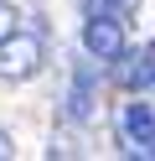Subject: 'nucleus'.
<instances>
[{
    "instance_id": "1",
    "label": "nucleus",
    "mask_w": 155,
    "mask_h": 161,
    "mask_svg": "<svg viewBox=\"0 0 155 161\" xmlns=\"http://www.w3.org/2000/svg\"><path fill=\"white\" fill-rule=\"evenodd\" d=\"M41 63H47V47H41L36 31H10L0 36V83H26V78L41 73Z\"/></svg>"
},
{
    "instance_id": "2",
    "label": "nucleus",
    "mask_w": 155,
    "mask_h": 161,
    "mask_svg": "<svg viewBox=\"0 0 155 161\" xmlns=\"http://www.w3.org/2000/svg\"><path fill=\"white\" fill-rule=\"evenodd\" d=\"M124 21L119 16H103V11H88V21H83V52L93 57V63H119L124 57Z\"/></svg>"
},
{
    "instance_id": "3",
    "label": "nucleus",
    "mask_w": 155,
    "mask_h": 161,
    "mask_svg": "<svg viewBox=\"0 0 155 161\" xmlns=\"http://www.w3.org/2000/svg\"><path fill=\"white\" fill-rule=\"evenodd\" d=\"M119 140H124L129 156H140V151L155 140V99H129V104H124V114H119Z\"/></svg>"
},
{
    "instance_id": "4",
    "label": "nucleus",
    "mask_w": 155,
    "mask_h": 161,
    "mask_svg": "<svg viewBox=\"0 0 155 161\" xmlns=\"http://www.w3.org/2000/svg\"><path fill=\"white\" fill-rule=\"evenodd\" d=\"M114 78H119L124 94H145V88H155V42L140 47V52L124 47V57L114 63Z\"/></svg>"
},
{
    "instance_id": "5",
    "label": "nucleus",
    "mask_w": 155,
    "mask_h": 161,
    "mask_svg": "<svg viewBox=\"0 0 155 161\" xmlns=\"http://www.w3.org/2000/svg\"><path fill=\"white\" fill-rule=\"evenodd\" d=\"M93 88H98V73H93V63H78V73H72L67 83V119H88L93 114Z\"/></svg>"
},
{
    "instance_id": "6",
    "label": "nucleus",
    "mask_w": 155,
    "mask_h": 161,
    "mask_svg": "<svg viewBox=\"0 0 155 161\" xmlns=\"http://www.w3.org/2000/svg\"><path fill=\"white\" fill-rule=\"evenodd\" d=\"M88 11H103V16H119V21H129V16L140 11V0H88Z\"/></svg>"
},
{
    "instance_id": "7",
    "label": "nucleus",
    "mask_w": 155,
    "mask_h": 161,
    "mask_svg": "<svg viewBox=\"0 0 155 161\" xmlns=\"http://www.w3.org/2000/svg\"><path fill=\"white\" fill-rule=\"evenodd\" d=\"M16 21H21V16H16V11H10L5 0H0V36H10V31H16Z\"/></svg>"
},
{
    "instance_id": "8",
    "label": "nucleus",
    "mask_w": 155,
    "mask_h": 161,
    "mask_svg": "<svg viewBox=\"0 0 155 161\" xmlns=\"http://www.w3.org/2000/svg\"><path fill=\"white\" fill-rule=\"evenodd\" d=\"M10 156H16V146H10V135L0 130V161H10Z\"/></svg>"
}]
</instances>
